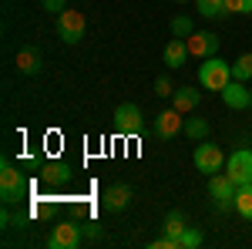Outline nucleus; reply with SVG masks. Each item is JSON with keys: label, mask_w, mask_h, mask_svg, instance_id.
Instances as JSON below:
<instances>
[{"label": "nucleus", "mask_w": 252, "mask_h": 249, "mask_svg": "<svg viewBox=\"0 0 252 249\" xmlns=\"http://www.w3.org/2000/svg\"><path fill=\"white\" fill-rule=\"evenodd\" d=\"M229 81H232V64L222 61L219 54H212V58H205L198 64V84L205 91H222Z\"/></svg>", "instance_id": "obj_1"}, {"label": "nucleus", "mask_w": 252, "mask_h": 249, "mask_svg": "<svg viewBox=\"0 0 252 249\" xmlns=\"http://www.w3.org/2000/svg\"><path fill=\"white\" fill-rule=\"evenodd\" d=\"M24 192H27V182H24L20 169H14L10 162H3V165H0V199H3L7 206H14V202L24 199Z\"/></svg>", "instance_id": "obj_2"}, {"label": "nucleus", "mask_w": 252, "mask_h": 249, "mask_svg": "<svg viewBox=\"0 0 252 249\" xmlns=\"http://www.w3.org/2000/svg\"><path fill=\"white\" fill-rule=\"evenodd\" d=\"M235 192H239V185H235V182H232L225 172L209 175V195L215 199V206H219L222 212L235 209Z\"/></svg>", "instance_id": "obj_3"}, {"label": "nucleus", "mask_w": 252, "mask_h": 249, "mask_svg": "<svg viewBox=\"0 0 252 249\" xmlns=\"http://www.w3.org/2000/svg\"><path fill=\"white\" fill-rule=\"evenodd\" d=\"M84 27H88V17L81 14V10H61L58 14V37L64 40V44H78L81 37H84Z\"/></svg>", "instance_id": "obj_4"}, {"label": "nucleus", "mask_w": 252, "mask_h": 249, "mask_svg": "<svg viewBox=\"0 0 252 249\" xmlns=\"http://www.w3.org/2000/svg\"><path fill=\"white\" fill-rule=\"evenodd\" d=\"M81 222L74 219H61L54 229L47 232V249H74L81 243Z\"/></svg>", "instance_id": "obj_5"}, {"label": "nucleus", "mask_w": 252, "mask_h": 249, "mask_svg": "<svg viewBox=\"0 0 252 249\" xmlns=\"http://www.w3.org/2000/svg\"><path fill=\"white\" fill-rule=\"evenodd\" d=\"M225 175L232 178L235 185L252 182V148H235V152L225 158Z\"/></svg>", "instance_id": "obj_6"}, {"label": "nucleus", "mask_w": 252, "mask_h": 249, "mask_svg": "<svg viewBox=\"0 0 252 249\" xmlns=\"http://www.w3.org/2000/svg\"><path fill=\"white\" fill-rule=\"evenodd\" d=\"M115 128L121 135H141L145 118H141V108H138L135 101H125V105L115 108Z\"/></svg>", "instance_id": "obj_7"}, {"label": "nucleus", "mask_w": 252, "mask_h": 249, "mask_svg": "<svg viewBox=\"0 0 252 249\" xmlns=\"http://www.w3.org/2000/svg\"><path fill=\"white\" fill-rule=\"evenodd\" d=\"M195 169L198 172H205V175H215V172H222V165H225V155H222V148L219 145H212V142H202L198 148H195Z\"/></svg>", "instance_id": "obj_8"}, {"label": "nucleus", "mask_w": 252, "mask_h": 249, "mask_svg": "<svg viewBox=\"0 0 252 249\" xmlns=\"http://www.w3.org/2000/svg\"><path fill=\"white\" fill-rule=\"evenodd\" d=\"M185 44H189V54H192V58H198V61L219 54V37H215V34H209V31H195V34H189V37H185Z\"/></svg>", "instance_id": "obj_9"}, {"label": "nucleus", "mask_w": 252, "mask_h": 249, "mask_svg": "<svg viewBox=\"0 0 252 249\" xmlns=\"http://www.w3.org/2000/svg\"><path fill=\"white\" fill-rule=\"evenodd\" d=\"M178 132H185V121H182V111H178V108H168V111L155 115V138L168 142V138H175Z\"/></svg>", "instance_id": "obj_10"}, {"label": "nucleus", "mask_w": 252, "mask_h": 249, "mask_svg": "<svg viewBox=\"0 0 252 249\" xmlns=\"http://www.w3.org/2000/svg\"><path fill=\"white\" fill-rule=\"evenodd\" d=\"M219 95H222V101H225V105H229L232 111H242V108H249L252 91L246 88V81H235V77H232V81H229V84H225V88H222Z\"/></svg>", "instance_id": "obj_11"}, {"label": "nucleus", "mask_w": 252, "mask_h": 249, "mask_svg": "<svg viewBox=\"0 0 252 249\" xmlns=\"http://www.w3.org/2000/svg\"><path fill=\"white\" fill-rule=\"evenodd\" d=\"M101 206H104L108 212H125L128 206H131V189L121 185V182H118V185H108L104 195H101Z\"/></svg>", "instance_id": "obj_12"}, {"label": "nucleus", "mask_w": 252, "mask_h": 249, "mask_svg": "<svg viewBox=\"0 0 252 249\" xmlns=\"http://www.w3.org/2000/svg\"><path fill=\"white\" fill-rule=\"evenodd\" d=\"M198 105H202V91H198V88H189V84L175 88V95H172V108H178L182 115H189V111H195Z\"/></svg>", "instance_id": "obj_13"}, {"label": "nucleus", "mask_w": 252, "mask_h": 249, "mask_svg": "<svg viewBox=\"0 0 252 249\" xmlns=\"http://www.w3.org/2000/svg\"><path fill=\"white\" fill-rule=\"evenodd\" d=\"M14 64H17V71H20V74L34 77V74H40V64H44V58H40V51H37V47H20V51H17V58H14Z\"/></svg>", "instance_id": "obj_14"}, {"label": "nucleus", "mask_w": 252, "mask_h": 249, "mask_svg": "<svg viewBox=\"0 0 252 249\" xmlns=\"http://www.w3.org/2000/svg\"><path fill=\"white\" fill-rule=\"evenodd\" d=\"M161 58H165V64H168V68H182L185 61L192 58V54H189L185 37H172L168 44H165V54H161Z\"/></svg>", "instance_id": "obj_15"}, {"label": "nucleus", "mask_w": 252, "mask_h": 249, "mask_svg": "<svg viewBox=\"0 0 252 249\" xmlns=\"http://www.w3.org/2000/svg\"><path fill=\"white\" fill-rule=\"evenodd\" d=\"M40 178H44L47 185H64V182L71 178V169H67L64 162H47V165L40 169Z\"/></svg>", "instance_id": "obj_16"}, {"label": "nucleus", "mask_w": 252, "mask_h": 249, "mask_svg": "<svg viewBox=\"0 0 252 249\" xmlns=\"http://www.w3.org/2000/svg\"><path fill=\"white\" fill-rule=\"evenodd\" d=\"M235 212H239L246 222H252V182L239 185V192H235Z\"/></svg>", "instance_id": "obj_17"}, {"label": "nucleus", "mask_w": 252, "mask_h": 249, "mask_svg": "<svg viewBox=\"0 0 252 249\" xmlns=\"http://www.w3.org/2000/svg\"><path fill=\"white\" fill-rule=\"evenodd\" d=\"M198 14L205 20H222L225 17V0H195Z\"/></svg>", "instance_id": "obj_18"}, {"label": "nucleus", "mask_w": 252, "mask_h": 249, "mask_svg": "<svg viewBox=\"0 0 252 249\" xmlns=\"http://www.w3.org/2000/svg\"><path fill=\"white\" fill-rule=\"evenodd\" d=\"M161 226H165V236L182 239V232H185V215H182L178 209H172L168 215H165V222H161ZM178 246H182V243H178Z\"/></svg>", "instance_id": "obj_19"}, {"label": "nucleus", "mask_w": 252, "mask_h": 249, "mask_svg": "<svg viewBox=\"0 0 252 249\" xmlns=\"http://www.w3.org/2000/svg\"><path fill=\"white\" fill-rule=\"evenodd\" d=\"M185 135H189L192 142H205V138H209V121H205V118H189V121H185Z\"/></svg>", "instance_id": "obj_20"}, {"label": "nucleus", "mask_w": 252, "mask_h": 249, "mask_svg": "<svg viewBox=\"0 0 252 249\" xmlns=\"http://www.w3.org/2000/svg\"><path fill=\"white\" fill-rule=\"evenodd\" d=\"M232 77H235V81H249V77H252V51H246V54H239V58H235Z\"/></svg>", "instance_id": "obj_21"}, {"label": "nucleus", "mask_w": 252, "mask_h": 249, "mask_svg": "<svg viewBox=\"0 0 252 249\" xmlns=\"http://www.w3.org/2000/svg\"><path fill=\"white\" fill-rule=\"evenodd\" d=\"M178 243H182V249H198L202 243H205V236L195 229V226H185V232H182V239H178Z\"/></svg>", "instance_id": "obj_22"}, {"label": "nucleus", "mask_w": 252, "mask_h": 249, "mask_svg": "<svg viewBox=\"0 0 252 249\" xmlns=\"http://www.w3.org/2000/svg\"><path fill=\"white\" fill-rule=\"evenodd\" d=\"M172 34H175V37H189V34H195L192 17H185V14H182V17H175L172 20Z\"/></svg>", "instance_id": "obj_23"}, {"label": "nucleus", "mask_w": 252, "mask_h": 249, "mask_svg": "<svg viewBox=\"0 0 252 249\" xmlns=\"http://www.w3.org/2000/svg\"><path fill=\"white\" fill-rule=\"evenodd\" d=\"M225 14H252V0H225Z\"/></svg>", "instance_id": "obj_24"}, {"label": "nucleus", "mask_w": 252, "mask_h": 249, "mask_svg": "<svg viewBox=\"0 0 252 249\" xmlns=\"http://www.w3.org/2000/svg\"><path fill=\"white\" fill-rule=\"evenodd\" d=\"M155 95H161V98L175 95V84H172V81H168L165 74H161V77H155Z\"/></svg>", "instance_id": "obj_25"}, {"label": "nucleus", "mask_w": 252, "mask_h": 249, "mask_svg": "<svg viewBox=\"0 0 252 249\" xmlns=\"http://www.w3.org/2000/svg\"><path fill=\"white\" fill-rule=\"evenodd\" d=\"M44 3V10H51V14H61V10H67V0H40Z\"/></svg>", "instance_id": "obj_26"}, {"label": "nucleus", "mask_w": 252, "mask_h": 249, "mask_svg": "<svg viewBox=\"0 0 252 249\" xmlns=\"http://www.w3.org/2000/svg\"><path fill=\"white\" fill-rule=\"evenodd\" d=\"M81 229H84V236H91V239H97V236H101V229H97L94 222H84Z\"/></svg>", "instance_id": "obj_27"}, {"label": "nucleus", "mask_w": 252, "mask_h": 249, "mask_svg": "<svg viewBox=\"0 0 252 249\" xmlns=\"http://www.w3.org/2000/svg\"><path fill=\"white\" fill-rule=\"evenodd\" d=\"M178 3H189V0H178Z\"/></svg>", "instance_id": "obj_28"}, {"label": "nucleus", "mask_w": 252, "mask_h": 249, "mask_svg": "<svg viewBox=\"0 0 252 249\" xmlns=\"http://www.w3.org/2000/svg\"><path fill=\"white\" fill-rule=\"evenodd\" d=\"M249 108H252V98H249Z\"/></svg>", "instance_id": "obj_29"}]
</instances>
